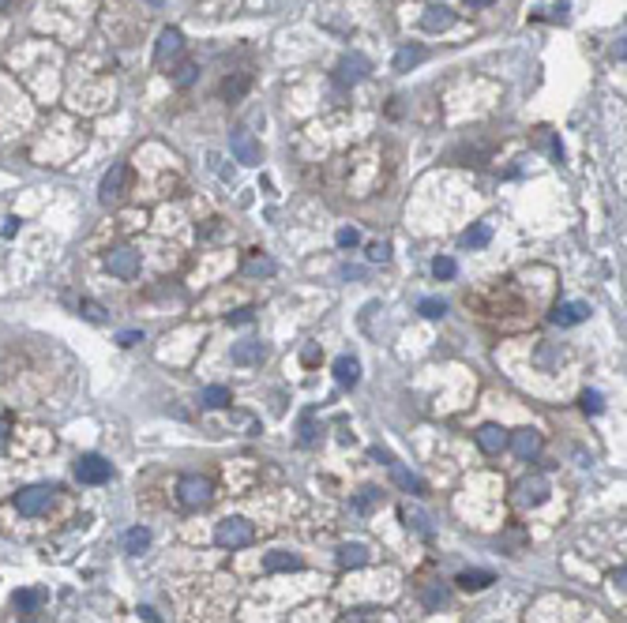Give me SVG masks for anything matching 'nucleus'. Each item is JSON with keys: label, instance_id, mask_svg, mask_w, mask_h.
Returning <instances> with one entry per match:
<instances>
[{"label": "nucleus", "instance_id": "nucleus-38", "mask_svg": "<svg viewBox=\"0 0 627 623\" xmlns=\"http://www.w3.org/2000/svg\"><path fill=\"white\" fill-rule=\"evenodd\" d=\"M195 72H200V68H195V64H184V68L177 72V86H188V83L195 79Z\"/></svg>", "mask_w": 627, "mask_h": 623}, {"label": "nucleus", "instance_id": "nucleus-44", "mask_svg": "<svg viewBox=\"0 0 627 623\" xmlns=\"http://www.w3.org/2000/svg\"><path fill=\"white\" fill-rule=\"evenodd\" d=\"M4 443H8V424L0 421V447H4Z\"/></svg>", "mask_w": 627, "mask_h": 623}, {"label": "nucleus", "instance_id": "nucleus-5", "mask_svg": "<svg viewBox=\"0 0 627 623\" xmlns=\"http://www.w3.org/2000/svg\"><path fill=\"white\" fill-rule=\"evenodd\" d=\"M75 477H79L83 485H105V480L113 477V466H109L102 454H83L79 462H75Z\"/></svg>", "mask_w": 627, "mask_h": 623}, {"label": "nucleus", "instance_id": "nucleus-33", "mask_svg": "<svg viewBox=\"0 0 627 623\" xmlns=\"http://www.w3.org/2000/svg\"><path fill=\"white\" fill-rule=\"evenodd\" d=\"M79 308H83L86 320H94V323L105 320V308H102V304H94V301H79Z\"/></svg>", "mask_w": 627, "mask_h": 623}, {"label": "nucleus", "instance_id": "nucleus-43", "mask_svg": "<svg viewBox=\"0 0 627 623\" xmlns=\"http://www.w3.org/2000/svg\"><path fill=\"white\" fill-rule=\"evenodd\" d=\"M466 4H470V8H489L492 0H466Z\"/></svg>", "mask_w": 627, "mask_h": 623}, {"label": "nucleus", "instance_id": "nucleus-35", "mask_svg": "<svg viewBox=\"0 0 627 623\" xmlns=\"http://www.w3.org/2000/svg\"><path fill=\"white\" fill-rule=\"evenodd\" d=\"M368 259H372V263H391V244H372Z\"/></svg>", "mask_w": 627, "mask_h": 623}, {"label": "nucleus", "instance_id": "nucleus-39", "mask_svg": "<svg viewBox=\"0 0 627 623\" xmlns=\"http://www.w3.org/2000/svg\"><path fill=\"white\" fill-rule=\"evenodd\" d=\"M117 342H120V346H136V342H143V331H120Z\"/></svg>", "mask_w": 627, "mask_h": 623}, {"label": "nucleus", "instance_id": "nucleus-28", "mask_svg": "<svg viewBox=\"0 0 627 623\" xmlns=\"http://www.w3.org/2000/svg\"><path fill=\"white\" fill-rule=\"evenodd\" d=\"M455 270H458L455 259H447V256H436V259H432V275H436V278H455Z\"/></svg>", "mask_w": 627, "mask_h": 623}, {"label": "nucleus", "instance_id": "nucleus-23", "mask_svg": "<svg viewBox=\"0 0 627 623\" xmlns=\"http://www.w3.org/2000/svg\"><path fill=\"white\" fill-rule=\"evenodd\" d=\"M200 402H203L207 409H222V406H229V387H222V383H214V387H203Z\"/></svg>", "mask_w": 627, "mask_h": 623}, {"label": "nucleus", "instance_id": "nucleus-9", "mask_svg": "<svg viewBox=\"0 0 627 623\" xmlns=\"http://www.w3.org/2000/svg\"><path fill=\"white\" fill-rule=\"evenodd\" d=\"M508 443H511V451L519 454L522 462H530V458H537V451H541V432H534V428H522V432L508 435Z\"/></svg>", "mask_w": 627, "mask_h": 623}, {"label": "nucleus", "instance_id": "nucleus-7", "mask_svg": "<svg viewBox=\"0 0 627 623\" xmlns=\"http://www.w3.org/2000/svg\"><path fill=\"white\" fill-rule=\"evenodd\" d=\"M229 147H233V158L240 162V166H259V143L252 139L248 128H237L233 136H229Z\"/></svg>", "mask_w": 627, "mask_h": 623}, {"label": "nucleus", "instance_id": "nucleus-25", "mask_svg": "<svg viewBox=\"0 0 627 623\" xmlns=\"http://www.w3.org/2000/svg\"><path fill=\"white\" fill-rule=\"evenodd\" d=\"M489 582H492L489 571H462V575H458V586L466 589V594H477V589H485Z\"/></svg>", "mask_w": 627, "mask_h": 623}, {"label": "nucleus", "instance_id": "nucleus-24", "mask_svg": "<svg viewBox=\"0 0 627 623\" xmlns=\"http://www.w3.org/2000/svg\"><path fill=\"white\" fill-rule=\"evenodd\" d=\"M489 240H492V229H489L485 222H477V225H470V229H466V233H462V244H466V248H485V244H489Z\"/></svg>", "mask_w": 627, "mask_h": 623}, {"label": "nucleus", "instance_id": "nucleus-26", "mask_svg": "<svg viewBox=\"0 0 627 623\" xmlns=\"http://www.w3.org/2000/svg\"><path fill=\"white\" fill-rule=\"evenodd\" d=\"M245 91H248V75H233V79H226V83H222V94L229 98V102H237V98L245 94Z\"/></svg>", "mask_w": 627, "mask_h": 623}, {"label": "nucleus", "instance_id": "nucleus-10", "mask_svg": "<svg viewBox=\"0 0 627 623\" xmlns=\"http://www.w3.org/2000/svg\"><path fill=\"white\" fill-rule=\"evenodd\" d=\"M545 496H548V480H545L541 473L526 477L522 485H519V504H522V507H537V504H545Z\"/></svg>", "mask_w": 627, "mask_h": 623}, {"label": "nucleus", "instance_id": "nucleus-15", "mask_svg": "<svg viewBox=\"0 0 627 623\" xmlns=\"http://www.w3.org/2000/svg\"><path fill=\"white\" fill-rule=\"evenodd\" d=\"M263 571H271V575H278V571H301V556H293V552H285V549H274L263 556Z\"/></svg>", "mask_w": 627, "mask_h": 623}, {"label": "nucleus", "instance_id": "nucleus-17", "mask_svg": "<svg viewBox=\"0 0 627 623\" xmlns=\"http://www.w3.org/2000/svg\"><path fill=\"white\" fill-rule=\"evenodd\" d=\"M338 563L342 567H365L368 563V549L361 541H346L342 549H338Z\"/></svg>", "mask_w": 627, "mask_h": 623}, {"label": "nucleus", "instance_id": "nucleus-19", "mask_svg": "<svg viewBox=\"0 0 627 623\" xmlns=\"http://www.w3.org/2000/svg\"><path fill=\"white\" fill-rule=\"evenodd\" d=\"M421 60H425V49L421 46H402L399 53H394V72H410Z\"/></svg>", "mask_w": 627, "mask_h": 623}, {"label": "nucleus", "instance_id": "nucleus-36", "mask_svg": "<svg viewBox=\"0 0 627 623\" xmlns=\"http://www.w3.org/2000/svg\"><path fill=\"white\" fill-rule=\"evenodd\" d=\"M316 440V421H312V413H304V421H301V443H312Z\"/></svg>", "mask_w": 627, "mask_h": 623}, {"label": "nucleus", "instance_id": "nucleus-46", "mask_svg": "<svg viewBox=\"0 0 627 623\" xmlns=\"http://www.w3.org/2000/svg\"><path fill=\"white\" fill-rule=\"evenodd\" d=\"M0 8H8V0H0Z\"/></svg>", "mask_w": 627, "mask_h": 623}, {"label": "nucleus", "instance_id": "nucleus-29", "mask_svg": "<svg viewBox=\"0 0 627 623\" xmlns=\"http://www.w3.org/2000/svg\"><path fill=\"white\" fill-rule=\"evenodd\" d=\"M417 308H421V315H428V320H439V315L447 312V304H444V301H436V297H425L421 304H417Z\"/></svg>", "mask_w": 627, "mask_h": 623}, {"label": "nucleus", "instance_id": "nucleus-18", "mask_svg": "<svg viewBox=\"0 0 627 623\" xmlns=\"http://www.w3.org/2000/svg\"><path fill=\"white\" fill-rule=\"evenodd\" d=\"M335 379L342 387H357V379H361V365L354 357H338L335 360Z\"/></svg>", "mask_w": 627, "mask_h": 623}, {"label": "nucleus", "instance_id": "nucleus-41", "mask_svg": "<svg viewBox=\"0 0 627 623\" xmlns=\"http://www.w3.org/2000/svg\"><path fill=\"white\" fill-rule=\"evenodd\" d=\"M15 229H19V218H8V222H4V237H15Z\"/></svg>", "mask_w": 627, "mask_h": 623}, {"label": "nucleus", "instance_id": "nucleus-20", "mask_svg": "<svg viewBox=\"0 0 627 623\" xmlns=\"http://www.w3.org/2000/svg\"><path fill=\"white\" fill-rule=\"evenodd\" d=\"M41 601H46V594H41V589H19V594L12 597V605H15L19 612H27V616H30V612H38V608H41Z\"/></svg>", "mask_w": 627, "mask_h": 623}, {"label": "nucleus", "instance_id": "nucleus-11", "mask_svg": "<svg viewBox=\"0 0 627 623\" xmlns=\"http://www.w3.org/2000/svg\"><path fill=\"white\" fill-rule=\"evenodd\" d=\"M451 23H455V12L444 8V4H428L425 15H421V27L428 30V34H439V30H447Z\"/></svg>", "mask_w": 627, "mask_h": 623}, {"label": "nucleus", "instance_id": "nucleus-45", "mask_svg": "<svg viewBox=\"0 0 627 623\" xmlns=\"http://www.w3.org/2000/svg\"><path fill=\"white\" fill-rule=\"evenodd\" d=\"M147 4H162V0H147Z\"/></svg>", "mask_w": 627, "mask_h": 623}, {"label": "nucleus", "instance_id": "nucleus-14", "mask_svg": "<svg viewBox=\"0 0 627 623\" xmlns=\"http://www.w3.org/2000/svg\"><path fill=\"white\" fill-rule=\"evenodd\" d=\"M477 443L485 454H500L503 447H508V432L500 428V424H481L477 428Z\"/></svg>", "mask_w": 627, "mask_h": 623}, {"label": "nucleus", "instance_id": "nucleus-16", "mask_svg": "<svg viewBox=\"0 0 627 623\" xmlns=\"http://www.w3.org/2000/svg\"><path fill=\"white\" fill-rule=\"evenodd\" d=\"M263 357H267V346L263 342H237L229 349V360H233V365H259Z\"/></svg>", "mask_w": 627, "mask_h": 623}, {"label": "nucleus", "instance_id": "nucleus-40", "mask_svg": "<svg viewBox=\"0 0 627 623\" xmlns=\"http://www.w3.org/2000/svg\"><path fill=\"white\" fill-rule=\"evenodd\" d=\"M233 323H240V327H245V323H252V308H240V312L233 315Z\"/></svg>", "mask_w": 627, "mask_h": 623}, {"label": "nucleus", "instance_id": "nucleus-34", "mask_svg": "<svg viewBox=\"0 0 627 623\" xmlns=\"http://www.w3.org/2000/svg\"><path fill=\"white\" fill-rule=\"evenodd\" d=\"M582 409H586V413H601L605 409V402H601L597 391H586V395H582Z\"/></svg>", "mask_w": 627, "mask_h": 623}, {"label": "nucleus", "instance_id": "nucleus-32", "mask_svg": "<svg viewBox=\"0 0 627 623\" xmlns=\"http://www.w3.org/2000/svg\"><path fill=\"white\" fill-rule=\"evenodd\" d=\"M335 240H338V248H354L357 240H361V233H357L354 225H342V229H338V237H335Z\"/></svg>", "mask_w": 627, "mask_h": 623}, {"label": "nucleus", "instance_id": "nucleus-27", "mask_svg": "<svg viewBox=\"0 0 627 623\" xmlns=\"http://www.w3.org/2000/svg\"><path fill=\"white\" fill-rule=\"evenodd\" d=\"M245 275L248 278H259V275L267 278V275H274V263H271V259H263V256H256V259H248V263H245Z\"/></svg>", "mask_w": 627, "mask_h": 623}, {"label": "nucleus", "instance_id": "nucleus-37", "mask_svg": "<svg viewBox=\"0 0 627 623\" xmlns=\"http://www.w3.org/2000/svg\"><path fill=\"white\" fill-rule=\"evenodd\" d=\"M376 499H380V492H376V488H365V496H357V504H354V507H357V511H368L372 504H376Z\"/></svg>", "mask_w": 627, "mask_h": 623}, {"label": "nucleus", "instance_id": "nucleus-4", "mask_svg": "<svg viewBox=\"0 0 627 623\" xmlns=\"http://www.w3.org/2000/svg\"><path fill=\"white\" fill-rule=\"evenodd\" d=\"M128 181H131V173H128V166L124 162H117L113 169L102 177V188H98V199H102L105 206H113V203H120L128 195Z\"/></svg>", "mask_w": 627, "mask_h": 623}, {"label": "nucleus", "instance_id": "nucleus-6", "mask_svg": "<svg viewBox=\"0 0 627 623\" xmlns=\"http://www.w3.org/2000/svg\"><path fill=\"white\" fill-rule=\"evenodd\" d=\"M372 72V64H368V57H361V53H349V57H342L338 60V68H335V79L342 83V86H357L365 75Z\"/></svg>", "mask_w": 627, "mask_h": 623}, {"label": "nucleus", "instance_id": "nucleus-2", "mask_svg": "<svg viewBox=\"0 0 627 623\" xmlns=\"http://www.w3.org/2000/svg\"><path fill=\"white\" fill-rule=\"evenodd\" d=\"M53 492H57V488H49V485H30L23 492H15V511H19V515H27V518L46 515L49 504H53Z\"/></svg>", "mask_w": 627, "mask_h": 623}, {"label": "nucleus", "instance_id": "nucleus-12", "mask_svg": "<svg viewBox=\"0 0 627 623\" xmlns=\"http://www.w3.org/2000/svg\"><path fill=\"white\" fill-rule=\"evenodd\" d=\"M590 315V308L582 301H564V304H556V312H552V323L556 327H575V323H582Z\"/></svg>", "mask_w": 627, "mask_h": 623}, {"label": "nucleus", "instance_id": "nucleus-8", "mask_svg": "<svg viewBox=\"0 0 627 623\" xmlns=\"http://www.w3.org/2000/svg\"><path fill=\"white\" fill-rule=\"evenodd\" d=\"M105 267H109V275H117V278H136L139 275V252L136 248H117V252H109Z\"/></svg>", "mask_w": 627, "mask_h": 623}, {"label": "nucleus", "instance_id": "nucleus-3", "mask_svg": "<svg viewBox=\"0 0 627 623\" xmlns=\"http://www.w3.org/2000/svg\"><path fill=\"white\" fill-rule=\"evenodd\" d=\"M211 496H214V488H211V480H207V477L188 473V477H181V480H177V499H181L184 507L200 511V507L211 504Z\"/></svg>", "mask_w": 627, "mask_h": 623}, {"label": "nucleus", "instance_id": "nucleus-1", "mask_svg": "<svg viewBox=\"0 0 627 623\" xmlns=\"http://www.w3.org/2000/svg\"><path fill=\"white\" fill-rule=\"evenodd\" d=\"M252 537H256V530H252V522L248 518H222L218 522V530H214V541L222 544V549H245V544H252Z\"/></svg>", "mask_w": 627, "mask_h": 623}, {"label": "nucleus", "instance_id": "nucleus-22", "mask_svg": "<svg viewBox=\"0 0 627 623\" xmlns=\"http://www.w3.org/2000/svg\"><path fill=\"white\" fill-rule=\"evenodd\" d=\"M391 477H394V485H399V488L413 492V496H425V480L413 477V473H406L402 466H391Z\"/></svg>", "mask_w": 627, "mask_h": 623}, {"label": "nucleus", "instance_id": "nucleus-21", "mask_svg": "<svg viewBox=\"0 0 627 623\" xmlns=\"http://www.w3.org/2000/svg\"><path fill=\"white\" fill-rule=\"evenodd\" d=\"M147 544H150V530H147V526H131V530L124 533V552L139 556Z\"/></svg>", "mask_w": 627, "mask_h": 623}, {"label": "nucleus", "instance_id": "nucleus-30", "mask_svg": "<svg viewBox=\"0 0 627 623\" xmlns=\"http://www.w3.org/2000/svg\"><path fill=\"white\" fill-rule=\"evenodd\" d=\"M402 518L410 522V526H413L417 533H425V537H428V533H432V530H428V518L421 515V511H410V507H406V511H402Z\"/></svg>", "mask_w": 627, "mask_h": 623}, {"label": "nucleus", "instance_id": "nucleus-42", "mask_svg": "<svg viewBox=\"0 0 627 623\" xmlns=\"http://www.w3.org/2000/svg\"><path fill=\"white\" fill-rule=\"evenodd\" d=\"M139 616H143V619H147V623H162L158 616H154V608H139Z\"/></svg>", "mask_w": 627, "mask_h": 623}, {"label": "nucleus", "instance_id": "nucleus-13", "mask_svg": "<svg viewBox=\"0 0 627 623\" xmlns=\"http://www.w3.org/2000/svg\"><path fill=\"white\" fill-rule=\"evenodd\" d=\"M181 49H184L181 30H177V27H166V30L158 34V46H154V60H169V57H177Z\"/></svg>", "mask_w": 627, "mask_h": 623}, {"label": "nucleus", "instance_id": "nucleus-31", "mask_svg": "<svg viewBox=\"0 0 627 623\" xmlns=\"http://www.w3.org/2000/svg\"><path fill=\"white\" fill-rule=\"evenodd\" d=\"M425 605H428V608H444V605H447V589H444V586L425 589Z\"/></svg>", "mask_w": 627, "mask_h": 623}]
</instances>
